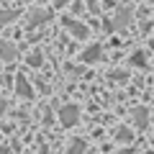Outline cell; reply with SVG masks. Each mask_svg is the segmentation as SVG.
<instances>
[{
    "label": "cell",
    "mask_w": 154,
    "mask_h": 154,
    "mask_svg": "<svg viewBox=\"0 0 154 154\" xmlns=\"http://www.w3.org/2000/svg\"><path fill=\"white\" fill-rule=\"evenodd\" d=\"M62 26H64V31H69L75 38H88V33H90V28L85 26L82 21H77V18H69V16L62 21Z\"/></svg>",
    "instance_id": "obj_1"
},
{
    "label": "cell",
    "mask_w": 154,
    "mask_h": 154,
    "mask_svg": "<svg viewBox=\"0 0 154 154\" xmlns=\"http://www.w3.org/2000/svg\"><path fill=\"white\" fill-rule=\"evenodd\" d=\"M59 121L62 126H75L77 121H80V108L77 105H64V108H59Z\"/></svg>",
    "instance_id": "obj_2"
},
{
    "label": "cell",
    "mask_w": 154,
    "mask_h": 154,
    "mask_svg": "<svg viewBox=\"0 0 154 154\" xmlns=\"http://www.w3.org/2000/svg\"><path fill=\"white\" fill-rule=\"evenodd\" d=\"M131 21H134V11L131 8H121L118 16H116V21H113V28L116 31H126V28L131 26Z\"/></svg>",
    "instance_id": "obj_3"
},
{
    "label": "cell",
    "mask_w": 154,
    "mask_h": 154,
    "mask_svg": "<svg viewBox=\"0 0 154 154\" xmlns=\"http://www.w3.org/2000/svg\"><path fill=\"white\" fill-rule=\"evenodd\" d=\"M16 57H18V49L11 44V41L0 38V59L3 62H16Z\"/></svg>",
    "instance_id": "obj_4"
},
{
    "label": "cell",
    "mask_w": 154,
    "mask_h": 154,
    "mask_svg": "<svg viewBox=\"0 0 154 154\" xmlns=\"http://www.w3.org/2000/svg\"><path fill=\"white\" fill-rule=\"evenodd\" d=\"M16 93L21 95V98H26V100H28V98H33V88H31V82H28L23 75H18V77H16Z\"/></svg>",
    "instance_id": "obj_5"
},
{
    "label": "cell",
    "mask_w": 154,
    "mask_h": 154,
    "mask_svg": "<svg viewBox=\"0 0 154 154\" xmlns=\"http://www.w3.org/2000/svg\"><path fill=\"white\" fill-rule=\"evenodd\" d=\"M131 116H134V123H136L139 128H146V123H149V108H134Z\"/></svg>",
    "instance_id": "obj_6"
},
{
    "label": "cell",
    "mask_w": 154,
    "mask_h": 154,
    "mask_svg": "<svg viewBox=\"0 0 154 154\" xmlns=\"http://www.w3.org/2000/svg\"><path fill=\"white\" fill-rule=\"evenodd\" d=\"M49 18L51 16L46 11H31V13H28V26H41V23H46Z\"/></svg>",
    "instance_id": "obj_7"
},
{
    "label": "cell",
    "mask_w": 154,
    "mask_h": 154,
    "mask_svg": "<svg viewBox=\"0 0 154 154\" xmlns=\"http://www.w3.org/2000/svg\"><path fill=\"white\" fill-rule=\"evenodd\" d=\"M100 54H103V51H100V46H88V49L82 51V57H80V59H82L85 64H90V62H98Z\"/></svg>",
    "instance_id": "obj_8"
},
{
    "label": "cell",
    "mask_w": 154,
    "mask_h": 154,
    "mask_svg": "<svg viewBox=\"0 0 154 154\" xmlns=\"http://www.w3.org/2000/svg\"><path fill=\"white\" fill-rule=\"evenodd\" d=\"M128 64H131V67H139V69H146V57H144V51H134L131 59H128Z\"/></svg>",
    "instance_id": "obj_9"
},
{
    "label": "cell",
    "mask_w": 154,
    "mask_h": 154,
    "mask_svg": "<svg viewBox=\"0 0 154 154\" xmlns=\"http://www.w3.org/2000/svg\"><path fill=\"white\" fill-rule=\"evenodd\" d=\"M85 149H88V144L82 141V139H72L69 149H67V154H85Z\"/></svg>",
    "instance_id": "obj_10"
},
{
    "label": "cell",
    "mask_w": 154,
    "mask_h": 154,
    "mask_svg": "<svg viewBox=\"0 0 154 154\" xmlns=\"http://www.w3.org/2000/svg\"><path fill=\"white\" fill-rule=\"evenodd\" d=\"M116 139H118L121 144H128L134 139V131H131V128H126V126H121L118 131H116Z\"/></svg>",
    "instance_id": "obj_11"
},
{
    "label": "cell",
    "mask_w": 154,
    "mask_h": 154,
    "mask_svg": "<svg viewBox=\"0 0 154 154\" xmlns=\"http://www.w3.org/2000/svg\"><path fill=\"white\" fill-rule=\"evenodd\" d=\"M18 16H21V13H18V11H0V26H5V23L16 21Z\"/></svg>",
    "instance_id": "obj_12"
},
{
    "label": "cell",
    "mask_w": 154,
    "mask_h": 154,
    "mask_svg": "<svg viewBox=\"0 0 154 154\" xmlns=\"http://www.w3.org/2000/svg\"><path fill=\"white\" fill-rule=\"evenodd\" d=\"M26 62L31 67H41V51H31V54L26 57Z\"/></svg>",
    "instance_id": "obj_13"
},
{
    "label": "cell",
    "mask_w": 154,
    "mask_h": 154,
    "mask_svg": "<svg viewBox=\"0 0 154 154\" xmlns=\"http://www.w3.org/2000/svg\"><path fill=\"white\" fill-rule=\"evenodd\" d=\"M110 80H128V72L126 69H116V72H110Z\"/></svg>",
    "instance_id": "obj_14"
},
{
    "label": "cell",
    "mask_w": 154,
    "mask_h": 154,
    "mask_svg": "<svg viewBox=\"0 0 154 154\" xmlns=\"http://www.w3.org/2000/svg\"><path fill=\"white\" fill-rule=\"evenodd\" d=\"M67 3H69V0H54V5H57V8H64Z\"/></svg>",
    "instance_id": "obj_15"
},
{
    "label": "cell",
    "mask_w": 154,
    "mask_h": 154,
    "mask_svg": "<svg viewBox=\"0 0 154 154\" xmlns=\"http://www.w3.org/2000/svg\"><path fill=\"white\" fill-rule=\"evenodd\" d=\"M121 154H136V149H123Z\"/></svg>",
    "instance_id": "obj_16"
},
{
    "label": "cell",
    "mask_w": 154,
    "mask_h": 154,
    "mask_svg": "<svg viewBox=\"0 0 154 154\" xmlns=\"http://www.w3.org/2000/svg\"><path fill=\"white\" fill-rule=\"evenodd\" d=\"M149 46H152V49H154V38H152V41H149Z\"/></svg>",
    "instance_id": "obj_17"
},
{
    "label": "cell",
    "mask_w": 154,
    "mask_h": 154,
    "mask_svg": "<svg viewBox=\"0 0 154 154\" xmlns=\"http://www.w3.org/2000/svg\"><path fill=\"white\" fill-rule=\"evenodd\" d=\"M18 3H31V0H18Z\"/></svg>",
    "instance_id": "obj_18"
}]
</instances>
